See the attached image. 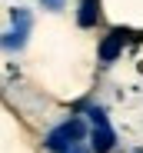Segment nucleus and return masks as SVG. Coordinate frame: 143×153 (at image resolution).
Masks as SVG:
<instances>
[{"mask_svg": "<svg viewBox=\"0 0 143 153\" xmlns=\"http://www.w3.org/2000/svg\"><path fill=\"white\" fill-rule=\"evenodd\" d=\"M80 137H83V123H80V120H67V123H60L57 130L47 137V150H53V153H67L70 143H77Z\"/></svg>", "mask_w": 143, "mask_h": 153, "instance_id": "f257e3e1", "label": "nucleus"}, {"mask_svg": "<svg viewBox=\"0 0 143 153\" xmlns=\"http://www.w3.org/2000/svg\"><path fill=\"white\" fill-rule=\"evenodd\" d=\"M90 117H93V123H97V130H93V153H110V150H113V143H116V137H113V130L107 126L103 110L90 107Z\"/></svg>", "mask_w": 143, "mask_h": 153, "instance_id": "f03ea898", "label": "nucleus"}, {"mask_svg": "<svg viewBox=\"0 0 143 153\" xmlns=\"http://www.w3.org/2000/svg\"><path fill=\"white\" fill-rule=\"evenodd\" d=\"M120 50H123V33L113 30V33L100 43V57H103V60H116V57H120Z\"/></svg>", "mask_w": 143, "mask_h": 153, "instance_id": "7ed1b4c3", "label": "nucleus"}, {"mask_svg": "<svg viewBox=\"0 0 143 153\" xmlns=\"http://www.w3.org/2000/svg\"><path fill=\"white\" fill-rule=\"evenodd\" d=\"M97 23V0H83L80 7V27H93Z\"/></svg>", "mask_w": 143, "mask_h": 153, "instance_id": "20e7f679", "label": "nucleus"}, {"mask_svg": "<svg viewBox=\"0 0 143 153\" xmlns=\"http://www.w3.org/2000/svg\"><path fill=\"white\" fill-rule=\"evenodd\" d=\"M43 4L50 7V10H60V7H63V0H43Z\"/></svg>", "mask_w": 143, "mask_h": 153, "instance_id": "39448f33", "label": "nucleus"}, {"mask_svg": "<svg viewBox=\"0 0 143 153\" xmlns=\"http://www.w3.org/2000/svg\"><path fill=\"white\" fill-rule=\"evenodd\" d=\"M67 153H83V150H67Z\"/></svg>", "mask_w": 143, "mask_h": 153, "instance_id": "423d86ee", "label": "nucleus"}]
</instances>
